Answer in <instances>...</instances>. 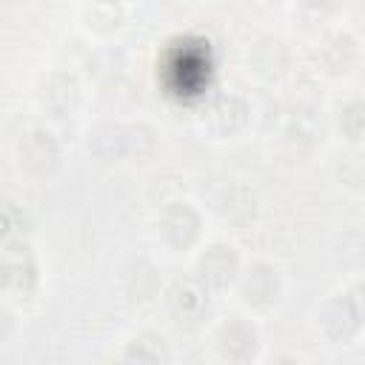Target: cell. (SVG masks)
I'll return each mask as SVG.
<instances>
[{"mask_svg": "<svg viewBox=\"0 0 365 365\" xmlns=\"http://www.w3.org/2000/svg\"><path fill=\"white\" fill-rule=\"evenodd\" d=\"M86 151L97 163H151L160 151V131L151 123L106 120L86 134Z\"/></svg>", "mask_w": 365, "mask_h": 365, "instance_id": "cell-1", "label": "cell"}, {"mask_svg": "<svg viewBox=\"0 0 365 365\" xmlns=\"http://www.w3.org/2000/svg\"><path fill=\"white\" fill-rule=\"evenodd\" d=\"M165 311L171 317V322L182 331H200L205 328V322L214 314L211 305V291L194 279V277H177L168 288H165Z\"/></svg>", "mask_w": 365, "mask_h": 365, "instance_id": "cell-2", "label": "cell"}, {"mask_svg": "<svg viewBox=\"0 0 365 365\" xmlns=\"http://www.w3.org/2000/svg\"><path fill=\"white\" fill-rule=\"evenodd\" d=\"M362 285H351L334 297H328L319 308V331L334 345H348L362 331Z\"/></svg>", "mask_w": 365, "mask_h": 365, "instance_id": "cell-3", "label": "cell"}, {"mask_svg": "<svg viewBox=\"0 0 365 365\" xmlns=\"http://www.w3.org/2000/svg\"><path fill=\"white\" fill-rule=\"evenodd\" d=\"M200 191H202L205 202L211 205V211L220 214L222 220H228L231 225H251L257 220L259 200L245 182L222 177V180H208Z\"/></svg>", "mask_w": 365, "mask_h": 365, "instance_id": "cell-4", "label": "cell"}, {"mask_svg": "<svg viewBox=\"0 0 365 365\" xmlns=\"http://www.w3.org/2000/svg\"><path fill=\"white\" fill-rule=\"evenodd\" d=\"M17 163L34 180H51L63 168V145L46 125L29 128L17 143Z\"/></svg>", "mask_w": 365, "mask_h": 365, "instance_id": "cell-5", "label": "cell"}, {"mask_svg": "<svg viewBox=\"0 0 365 365\" xmlns=\"http://www.w3.org/2000/svg\"><path fill=\"white\" fill-rule=\"evenodd\" d=\"M157 228H160L163 242L171 251L182 254V251H191L200 242V237H202V214L191 202L171 200V202L163 205Z\"/></svg>", "mask_w": 365, "mask_h": 365, "instance_id": "cell-6", "label": "cell"}, {"mask_svg": "<svg viewBox=\"0 0 365 365\" xmlns=\"http://www.w3.org/2000/svg\"><path fill=\"white\" fill-rule=\"evenodd\" d=\"M234 285L240 291V299L254 311H271L282 297V277H279L277 265H271L265 259H257V262L240 268Z\"/></svg>", "mask_w": 365, "mask_h": 365, "instance_id": "cell-7", "label": "cell"}, {"mask_svg": "<svg viewBox=\"0 0 365 365\" xmlns=\"http://www.w3.org/2000/svg\"><path fill=\"white\" fill-rule=\"evenodd\" d=\"M259 345L262 342L257 325L240 314L225 317L214 331V348L225 362H237V365L254 362L259 356Z\"/></svg>", "mask_w": 365, "mask_h": 365, "instance_id": "cell-8", "label": "cell"}, {"mask_svg": "<svg viewBox=\"0 0 365 365\" xmlns=\"http://www.w3.org/2000/svg\"><path fill=\"white\" fill-rule=\"evenodd\" d=\"M240 274V254L228 242L205 245L194 259V279H200L211 294L228 291Z\"/></svg>", "mask_w": 365, "mask_h": 365, "instance_id": "cell-9", "label": "cell"}, {"mask_svg": "<svg viewBox=\"0 0 365 365\" xmlns=\"http://www.w3.org/2000/svg\"><path fill=\"white\" fill-rule=\"evenodd\" d=\"M80 103H83V86H80V80H77L71 71H66V68L48 71V74L40 80V86H37V106H40L48 117H54V120H63V117L77 114Z\"/></svg>", "mask_w": 365, "mask_h": 365, "instance_id": "cell-10", "label": "cell"}, {"mask_svg": "<svg viewBox=\"0 0 365 365\" xmlns=\"http://www.w3.org/2000/svg\"><path fill=\"white\" fill-rule=\"evenodd\" d=\"M254 120V108L242 94H217L208 100L205 111H202V123L211 134L217 137H234L242 134Z\"/></svg>", "mask_w": 365, "mask_h": 365, "instance_id": "cell-11", "label": "cell"}, {"mask_svg": "<svg viewBox=\"0 0 365 365\" xmlns=\"http://www.w3.org/2000/svg\"><path fill=\"white\" fill-rule=\"evenodd\" d=\"M37 282H40V268L26 245L0 251V291L29 297L34 294Z\"/></svg>", "mask_w": 365, "mask_h": 365, "instance_id": "cell-12", "label": "cell"}, {"mask_svg": "<svg viewBox=\"0 0 365 365\" xmlns=\"http://www.w3.org/2000/svg\"><path fill=\"white\" fill-rule=\"evenodd\" d=\"M359 63V43L348 31H334L319 46V66L331 77H345Z\"/></svg>", "mask_w": 365, "mask_h": 365, "instance_id": "cell-13", "label": "cell"}, {"mask_svg": "<svg viewBox=\"0 0 365 365\" xmlns=\"http://www.w3.org/2000/svg\"><path fill=\"white\" fill-rule=\"evenodd\" d=\"M285 137L294 145H302V148H314L322 140L319 106L314 100H299L297 108L288 111V117H285Z\"/></svg>", "mask_w": 365, "mask_h": 365, "instance_id": "cell-14", "label": "cell"}, {"mask_svg": "<svg viewBox=\"0 0 365 365\" xmlns=\"http://www.w3.org/2000/svg\"><path fill=\"white\" fill-rule=\"evenodd\" d=\"M120 362H137V365H165L171 362V345L160 331H140L134 334L123 351H120Z\"/></svg>", "mask_w": 365, "mask_h": 365, "instance_id": "cell-15", "label": "cell"}, {"mask_svg": "<svg viewBox=\"0 0 365 365\" xmlns=\"http://www.w3.org/2000/svg\"><path fill=\"white\" fill-rule=\"evenodd\" d=\"M83 23L88 31L108 37V34L120 31L125 23V3L123 0H86Z\"/></svg>", "mask_w": 365, "mask_h": 365, "instance_id": "cell-16", "label": "cell"}, {"mask_svg": "<svg viewBox=\"0 0 365 365\" xmlns=\"http://www.w3.org/2000/svg\"><path fill=\"white\" fill-rule=\"evenodd\" d=\"M31 237V220L14 200H0V248L26 245Z\"/></svg>", "mask_w": 365, "mask_h": 365, "instance_id": "cell-17", "label": "cell"}, {"mask_svg": "<svg viewBox=\"0 0 365 365\" xmlns=\"http://www.w3.org/2000/svg\"><path fill=\"white\" fill-rule=\"evenodd\" d=\"M248 63L254 66L257 74L262 77H279L288 68V48L282 40L277 37H262L251 51H248Z\"/></svg>", "mask_w": 365, "mask_h": 365, "instance_id": "cell-18", "label": "cell"}, {"mask_svg": "<svg viewBox=\"0 0 365 365\" xmlns=\"http://www.w3.org/2000/svg\"><path fill=\"white\" fill-rule=\"evenodd\" d=\"M125 291H128V297L137 299V302L154 299L157 291H160V271H157L148 259H137V262L131 265L128 277H125Z\"/></svg>", "mask_w": 365, "mask_h": 365, "instance_id": "cell-19", "label": "cell"}, {"mask_svg": "<svg viewBox=\"0 0 365 365\" xmlns=\"http://www.w3.org/2000/svg\"><path fill=\"white\" fill-rule=\"evenodd\" d=\"M336 125H339V134L351 143V145H359L362 137H365V103L356 97V100H348L339 114H336Z\"/></svg>", "mask_w": 365, "mask_h": 365, "instance_id": "cell-20", "label": "cell"}, {"mask_svg": "<svg viewBox=\"0 0 365 365\" xmlns=\"http://www.w3.org/2000/svg\"><path fill=\"white\" fill-rule=\"evenodd\" d=\"M339 6H342V0H297L299 17L308 23H319V20L331 17Z\"/></svg>", "mask_w": 365, "mask_h": 365, "instance_id": "cell-21", "label": "cell"}, {"mask_svg": "<svg viewBox=\"0 0 365 365\" xmlns=\"http://www.w3.org/2000/svg\"><path fill=\"white\" fill-rule=\"evenodd\" d=\"M339 180H342V185H351V188H359V185H362V160H359L356 154L342 160V165H339Z\"/></svg>", "mask_w": 365, "mask_h": 365, "instance_id": "cell-22", "label": "cell"}, {"mask_svg": "<svg viewBox=\"0 0 365 365\" xmlns=\"http://www.w3.org/2000/svg\"><path fill=\"white\" fill-rule=\"evenodd\" d=\"M14 328H17V319H14V314L6 308V305H0V345L14 334Z\"/></svg>", "mask_w": 365, "mask_h": 365, "instance_id": "cell-23", "label": "cell"}, {"mask_svg": "<svg viewBox=\"0 0 365 365\" xmlns=\"http://www.w3.org/2000/svg\"><path fill=\"white\" fill-rule=\"evenodd\" d=\"M271 3H279V0H271Z\"/></svg>", "mask_w": 365, "mask_h": 365, "instance_id": "cell-24", "label": "cell"}]
</instances>
